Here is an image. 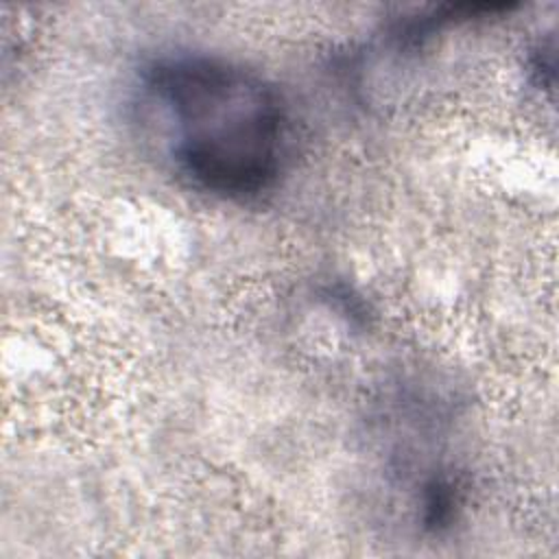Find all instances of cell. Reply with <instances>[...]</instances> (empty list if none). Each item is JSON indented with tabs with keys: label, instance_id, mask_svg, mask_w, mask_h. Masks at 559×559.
Listing matches in <instances>:
<instances>
[{
	"label": "cell",
	"instance_id": "cell-1",
	"mask_svg": "<svg viewBox=\"0 0 559 559\" xmlns=\"http://www.w3.org/2000/svg\"><path fill=\"white\" fill-rule=\"evenodd\" d=\"M140 83L168 159L192 188L251 201L280 183L293 120L260 72L216 55L175 52L151 61Z\"/></svg>",
	"mask_w": 559,
	"mask_h": 559
}]
</instances>
